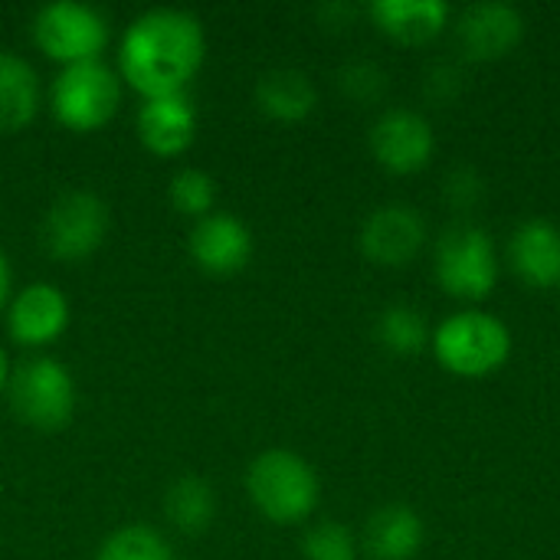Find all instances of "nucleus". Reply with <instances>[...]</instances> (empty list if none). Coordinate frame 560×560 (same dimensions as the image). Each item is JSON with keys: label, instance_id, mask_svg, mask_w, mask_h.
Here are the masks:
<instances>
[{"label": "nucleus", "instance_id": "f257e3e1", "mask_svg": "<svg viewBox=\"0 0 560 560\" xmlns=\"http://www.w3.org/2000/svg\"><path fill=\"white\" fill-rule=\"evenodd\" d=\"M203 59L207 30L180 7H151L138 13L118 43V75L141 98L187 92Z\"/></svg>", "mask_w": 560, "mask_h": 560}, {"label": "nucleus", "instance_id": "f03ea898", "mask_svg": "<svg viewBox=\"0 0 560 560\" xmlns=\"http://www.w3.org/2000/svg\"><path fill=\"white\" fill-rule=\"evenodd\" d=\"M246 495L272 525H299L318 509L322 482L308 459L292 450H266L246 469Z\"/></svg>", "mask_w": 560, "mask_h": 560}, {"label": "nucleus", "instance_id": "7ed1b4c3", "mask_svg": "<svg viewBox=\"0 0 560 560\" xmlns=\"http://www.w3.org/2000/svg\"><path fill=\"white\" fill-rule=\"evenodd\" d=\"M7 400L20 423L52 433L72 420L79 407V387L72 371L59 358L33 354L10 371Z\"/></svg>", "mask_w": 560, "mask_h": 560}, {"label": "nucleus", "instance_id": "20e7f679", "mask_svg": "<svg viewBox=\"0 0 560 560\" xmlns=\"http://www.w3.org/2000/svg\"><path fill=\"white\" fill-rule=\"evenodd\" d=\"M121 75L105 59L62 66L49 85V108L72 131H98L121 105Z\"/></svg>", "mask_w": 560, "mask_h": 560}, {"label": "nucleus", "instance_id": "39448f33", "mask_svg": "<svg viewBox=\"0 0 560 560\" xmlns=\"http://www.w3.org/2000/svg\"><path fill=\"white\" fill-rule=\"evenodd\" d=\"M433 351L450 374L486 377L495 374L512 354V331L489 312H459L450 315L436 335Z\"/></svg>", "mask_w": 560, "mask_h": 560}, {"label": "nucleus", "instance_id": "423d86ee", "mask_svg": "<svg viewBox=\"0 0 560 560\" xmlns=\"http://www.w3.org/2000/svg\"><path fill=\"white\" fill-rule=\"evenodd\" d=\"M33 39L59 66L95 62L108 46V16L79 0H52L33 13Z\"/></svg>", "mask_w": 560, "mask_h": 560}, {"label": "nucleus", "instance_id": "0eeeda50", "mask_svg": "<svg viewBox=\"0 0 560 560\" xmlns=\"http://www.w3.org/2000/svg\"><path fill=\"white\" fill-rule=\"evenodd\" d=\"M108 223L112 213L98 194L66 190L46 207L39 220V243L46 256L59 262H82L105 243Z\"/></svg>", "mask_w": 560, "mask_h": 560}, {"label": "nucleus", "instance_id": "6e6552de", "mask_svg": "<svg viewBox=\"0 0 560 560\" xmlns=\"http://www.w3.org/2000/svg\"><path fill=\"white\" fill-rule=\"evenodd\" d=\"M436 279L440 285L456 295L479 302L499 282V256L492 236L476 223L450 226L436 243Z\"/></svg>", "mask_w": 560, "mask_h": 560}, {"label": "nucleus", "instance_id": "1a4fd4ad", "mask_svg": "<svg viewBox=\"0 0 560 560\" xmlns=\"http://www.w3.org/2000/svg\"><path fill=\"white\" fill-rule=\"evenodd\" d=\"M371 154L390 174H417L436 151L433 125L410 108H387L371 125Z\"/></svg>", "mask_w": 560, "mask_h": 560}, {"label": "nucleus", "instance_id": "9d476101", "mask_svg": "<svg viewBox=\"0 0 560 560\" xmlns=\"http://www.w3.org/2000/svg\"><path fill=\"white\" fill-rule=\"evenodd\" d=\"M69 299L52 282H26L16 289L3 308L7 335L23 348H46L69 328Z\"/></svg>", "mask_w": 560, "mask_h": 560}, {"label": "nucleus", "instance_id": "9b49d317", "mask_svg": "<svg viewBox=\"0 0 560 560\" xmlns=\"http://www.w3.org/2000/svg\"><path fill=\"white\" fill-rule=\"evenodd\" d=\"M522 33H525V20L518 7L502 3V0L466 7L456 23L459 52L476 62H492V59L509 56L522 43Z\"/></svg>", "mask_w": 560, "mask_h": 560}, {"label": "nucleus", "instance_id": "f8f14e48", "mask_svg": "<svg viewBox=\"0 0 560 560\" xmlns=\"http://www.w3.org/2000/svg\"><path fill=\"white\" fill-rule=\"evenodd\" d=\"M423 243H427V223L407 203L377 207L361 226V253L387 269L413 262Z\"/></svg>", "mask_w": 560, "mask_h": 560}, {"label": "nucleus", "instance_id": "ddd939ff", "mask_svg": "<svg viewBox=\"0 0 560 560\" xmlns=\"http://www.w3.org/2000/svg\"><path fill=\"white\" fill-rule=\"evenodd\" d=\"M190 259L210 276H233L253 259V230L226 210H213L203 220H194L187 236Z\"/></svg>", "mask_w": 560, "mask_h": 560}, {"label": "nucleus", "instance_id": "4468645a", "mask_svg": "<svg viewBox=\"0 0 560 560\" xmlns=\"http://www.w3.org/2000/svg\"><path fill=\"white\" fill-rule=\"evenodd\" d=\"M138 138L154 158H177L197 138V105L187 92L141 98L138 108Z\"/></svg>", "mask_w": 560, "mask_h": 560}, {"label": "nucleus", "instance_id": "2eb2a0df", "mask_svg": "<svg viewBox=\"0 0 560 560\" xmlns=\"http://www.w3.org/2000/svg\"><path fill=\"white\" fill-rule=\"evenodd\" d=\"M509 262L532 289L560 285V230L548 220L522 223L509 240Z\"/></svg>", "mask_w": 560, "mask_h": 560}, {"label": "nucleus", "instance_id": "dca6fc26", "mask_svg": "<svg viewBox=\"0 0 560 560\" xmlns=\"http://www.w3.org/2000/svg\"><path fill=\"white\" fill-rule=\"evenodd\" d=\"M371 20L381 33L404 46H423L450 23V3L443 0H374Z\"/></svg>", "mask_w": 560, "mask_h": 560}, {"label": "nucleus", "instance_id": "f3484780", "mask_svg": "<svg viewBox=\"0 0 560 560\" xmlns=\"http://www.w3.org/2000/svg\"><path fill=\"white\" fill-rule=\"evenodd\" d=\"M423 548V522L407 505H384L364 522L361 551L371 560H413Z\"/></svg>", "mask_w": 560, "mask_h": 560}, {"label": "nucleus", "instance_id": "a211bd4d", "mask_svg": "<svg viewBox=\"0 0 560 560\" xmlns=\"http://www.w3.org/2000/svg\"><path fill=\"white\" fill-rule=\"evenodd\" d=\"M253 98H256L262 115L292 125V121H305L315 112L318 89L302 69L279 66V69H269L256 79Z\"/></svg>", "mask_w": 560, "mask_h": 560}, {"label": "nucleus", "instance_id": "6ab92c4d", "mask_svg": "<svg viewBox=\"0 0 560 560\" xmlns=\"http://www.w3.org/2000/svg\"><path fill=\"white\" fill-rule=\"evenodd\" d=\"M43 105V85L33 62L13 49H0V131L26 128Z\"/></svg>", "mask_w": 560, "mask_h": 560}, {"label": "nucleus", "instance_id": "aec40b11", "mask_svg": "<svg viewBox=\"0 0 560 560\" xmlns=\"http://www.w3.org/2000/svg\"><path fill=\"white\" fill-rule=\"evenodd\" d=\"M167 522L184 535H203L217 518V492L200 476H180L164 495Z\"/></svg>", "mask_w": 560, "mask_h": 560}, {"label": "nucleus", "instance_id": "412c9836", "mask_svg": "<svg viewBox=\"0 0 560 560\" xmlns=\"http://www.w3.org/2000/svg\"><path fill=\"white\" fill-rule=\"evenodd\" d=\"M374 338H377V345L387 348L390 354L413 358V354H420V351L430 345V325H427V318H423L420 308L400 302V305H387V308L377 315Z\"/></svg>", "mask_w": 560, "mask_h": 560}, {"label": "nucleus", "instance_id": "4be33fe9", "mask_svg": "<svg viewBox=\"0 0 560 560\" xmlns=\"http://www.w3.org/2000/svg\"><path fill=\"white\" fill-rule=\"evenodd\" d=\"M95 560H177L171 541L151 525H121L95 551Z\"/></svg>", "mask_w": 560, "mask_h": 560}, {"label": "nucleus", "instance_id": "5701e85b", "mask_svg": "<svg viewBox=\"0 0 560 560\" xmlns=\"http://www.w3.org/2000/svg\"><path fill=\"white\" fill-rule=\"evenodd\" d=\"M167 197L177 213L203 220L207 213L217 210V180H213V174H207L200 167H184L171 177Z\"/></svg>", "mask_w": 560, "mask_h": 560}, {"label": "nucleus", "instance_id": "b1692460", "mask_svg": "<svg viewBox=\"0 0 560 560\" xmlns=\"http://www.w3.org/2000/svg\"><path fill=\"white\" fill-rule=\"evenodd\" d=\"M338 89L348 102L374 105L387 92V72L371 59H351L338 69Z\"/></svg>", "mask_w": 560, "mask_h": 560}, {"label": "nucleus", "instance_id": "393cba45", "mask_svg": "<svg viewBox=\"0 0 560 560\" xmlns=\"http://www.w3.org/2000/svg\"><path fill=\"white\" fill-rule=\"evenodd\" d=\"M302 555L305 560H354L358 545H354V535L341 522H318L305 532Z\"/></svg>", "mask_w": 560, "mask_h": 560}, {"label": "nucleus", "instance_id": "a878e982", "mask_svg": "<svg viewBox=\"0 0 560 560\" xmlns=\"http://www.w3.org/2000/svg\"><path fill=\"white\" fill-rule=\"evenodd\" d=\"M486 197V180L472 167H456L446 177V200L456 210H472Z\"/></svg>", "mask_w": 560, "mask_h": 560}, {"label": "nucleus", "instance_id": "bb28decb", "mask_svg": "<svg viewBox=\"0 0 560 560\" xmlns=\"http://www.w3.org/2000/svg\"><path fill=\"white\" fill-rule=\"evenodd\" d=\"M463 69L456 66V62H436L430 72H427V82H423V89H427V98L430 102H453L459 92H463Z\"/></svg>", "mask_w": 560, "mask_h": 560}, {"label": "nucleus", "instance_id": "cd10ccee", "mask_svg": "<svg viewBox=\"0 0 560 560\" xmlns=\"http://www.w3.org/2000/svg\"><path fill=\"white\" fill-rule=\"evenodd\" d=\"M10 295H13V272H10V262H7V256L0 253V312L7 308Z\"/></svg>", "mask_w": 560, "mask_h": 560}, {"label": "nucleus", "instance_id": "c85d7f7f", "mask_svg": "<svg viewBox=\"0 0 560 560\" xmlns=\"http://www.w3.org/2000/svg\"><path fill=\"white\" fill-rule=\"evenodd\" d=\"M10 371H13V364H10V358H7V351H3V345H0V394L7 390Z\"/></svg>", "mask_w": 560, "mask_h": 560}]
</instances>
